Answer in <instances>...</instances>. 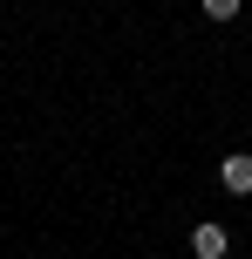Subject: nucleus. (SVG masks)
Wrapping results in <instances>:
<instances>
[{"label":"nucleus","mask_w":252,"mask_h":259,"mask_svg":"<svg viewBox=\"0 0 252 259\" xmlns=\"http://www.w3.org/2000/svg\"><path fill=\"white\" fill-rule=\"evenodd\" d=\"M225 252H232V239H225V225H218V219L191 225V259H225Z\"/></svg>","instance_id":"obj_1"},{"label":"nucleus","mask_w":252,"mask_h":259,"mask_svg":"<svg viewBox=\"0 0 252 259\" xmlns=\"http://www.w3.org/2000/svg\"><path fill=\"white\" fill-rule=\"evenodd\" d=\"M218 184H225L232 198H252V150H232L225 164H218Z\"/></svg>","instance_id":"obj_2"},{"label":"nucleus","mask_w":252,"mask_h":259,"mask_svg":"<svg viewBox=\"0 0 252 259\" xmlns=\"http://www.w3.org/2000/svg\"><path fill=\"white\" fill-rule=\"evenodd\" d=\"M198 7H205V21H239L245 0H198Z\"/></svg>","instance_id":"obj_3"}]
</instances>
